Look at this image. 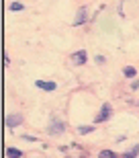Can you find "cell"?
Masks as SVG:
<instances>
[{
    "label": "cell",
    "instance_id": "cell-4",
    "mask_svg": "<svg viewBox=\"0 0 139 158\" xmlns=\"http://www.w3.org/2000/svg\"><path fill=\"white\" fill-rule=\"evenodd\" d=\"M6 154H8L10 158H18V156H23V152H21V150H17V148H8V150H6Z\"/></svg>",
    "mask_w": 139,
    "mask_h": 158
},
{
    "label": "cell",
    "instance_id": "cell-6",
    "mask_svg": "<svg viewBox=\"0 0 139 158\" xmlns=\"http://www.w3.org/2000/svg\"><path fill=\"white\" fill-rule=\"evenodd\" d=\"M123 72H125V76H129V78H131V76H135V68H129V66H127V68H125Z\"/></svg>",
    "mask_w": 139,
    "mask_h": 158
},
{
    "label": "cell",
    "instance_id": "cell-1",
    "mask_svg": "<svg viewBox=\"0 0 139 158\" xmlns=\"http://www.w3.org/2000/svg\"><path fill=\"white\" fill-rule=\"evenodd\" d=\"M109 113H110V107H109V105H102V111H100V115H96V123L104 121V119L109 117Z\"/></svg>",
    "mask_w": 139,
    "mask_h": 158
},
{
    "label": "cell",
    "instance_id": "cell-8",
    "mask_svg": "<svg viewBox=\"0 0 139 158\" xmlns=\"http://www.w3.org/2000/svg\"><path fill=\"white\" fill-rule=\"evenodd\" d=\"M92 125H88V127H80V129H78V131H80V134H90V131H92Z\"/></svg>",
    "mask_w": 139,
    "mask_h": 158
},
{
    "label": "cell",
    "instance_id": "cell-11",
    "mask_svg": "<svg viewBox=\"0 0 139 158\" xmlns=\"http://www.w3.org/2000/svg\"><path fill=\"white\" fill-rule=\"evenodd\" d=\"M82 21H84V12H80V15H78V19H76V23H82Z\"/></svg>",
    "mask_w": 139,
    "mask_h": 158
},
{
    "label": "cell",
    "instance_id": "cell-10",
    "mask_svg": "<svg viewBox=\"0 0 139 158\" xmlns=\"http://www.w3.org/2000/svg\"><path fill=\"white\" fill-rule=\"evenodd\" d=\"M10 8H12V10H21V8H23V4H21V2H14Z\"/></svg>",
    "mask_w": 139,
    "mask_h": 158
},
{
    "label": "cell",
    "instance_id": "cell-9",
    "mask_svg": "<svg viewBox=\"0 0 139 158\" xmlns=\"http://www.w3.org/2000/svg\"><path fill=\"white\" fill-rule=\"evenodd\" d=\"M137 152H139V146H137V148H133V152L125 154V158H133V156H135V154H137Z\"/></svg>",
    "mask_w": 139,
    "mask_h": 158
},
{
    "label": "cell",
    "instance_id": "cell-5",
    "mask_svg": "<svg viewBox=\"0 0 139 158\" xmlns=\"http://www.w3.org/2000/svg\"><path fill=\"white\" fill-rule=\"evenodd\" d=\"M98 158H117L115 152H110V150H102V152L98 154Z\"/></svg>",
    "mask_w": 139,
    "mask_h": 158
},
{
    "label": "cell",
    "instance_id": "cell-3",
    "mask_svg": "<svg viewBox=\"0 0 139 158\" xmlns=\"http://www.w3.org/2000/svg\"><path fill=\"white\" fill-rule=\"evenodd\" d=\"M74 62H76V64H84V62H86V52L74 53Z\"/></svg>",
    "mask_w": 139,
    "mask_h": 158
},
{
    "label": "cell",
    "instance_id": "cell-7",
    "mask_svg": "<svg viewBox=\"0 0 139 158\" xmlns=\"http://www.w3.org/2000/svg\"><path fill=\"white\" fill-rule=\"evenodd\" d=\"M18 121H21V115H17V117H8L6 123H8V125H14V123H18Z\"/></svg>",
    "mask_w": 139,
    "mask_h": 158
},
{
    "label": "cell",
    "instance_id": "cell-2",
    "mask_svg": "<svg viewBox=\"0 0 139 158\" xmlns=\"http://www.w3.org/2000/svg\"><path fill=\"white\" fill-rule=\"evenodd\" d=\"M37 86L43 88V90H55V84L53 82H43V80H37Z\"/></svg>",
    "mask_w": 139,
    "mask_h": 158
}]
</instances>
